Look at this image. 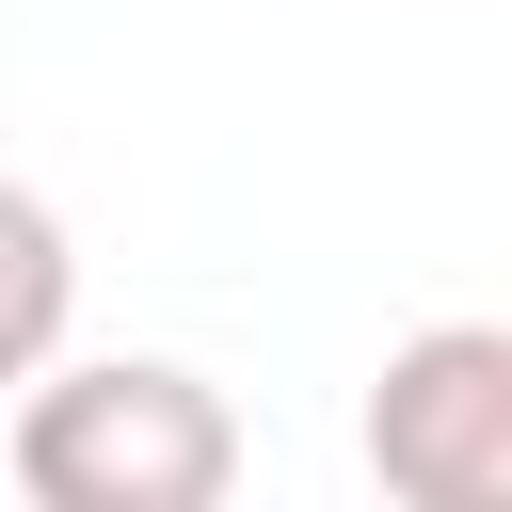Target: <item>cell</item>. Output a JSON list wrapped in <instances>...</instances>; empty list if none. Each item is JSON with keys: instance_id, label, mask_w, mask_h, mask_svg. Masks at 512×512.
<instances>
[{"instance_id": "cell-1", "label": "cell", "mask_w": 512, "mask_h": 512, "mask_svg": "<svg viewBox=\"0 0 512 512\" xmlns=\"http://www.w3.org/2000/svg\"><path fill=\"white\" fill-rule=\"evenodd\" d=\"M16 496L32 512H208L240 480V416L208 368L176 352H96V368H32L16 384V432H0Z\"/></svg>"}, {"instance_id": "cell-2", "label": "cell", "mask_w": 512, "mask_h": 512, "mask_svg": "<svg viewBox=\"0 0 512 512\" xmlns=\"http://www.w3.org/2000/svg\"><path fill=\"white\" fill-rule=\"evenodd\" d=\"M368 480L400 512H496L512 496V336L496 320H432L384 352L368 384Z\"/></svg>"}, {"instance_id": "cell-3", "label": "cell", "mask_w": 512, "mask_h": 512, "mask_svg": "<svg viewBox=\"0 0 512 512\" xmlns=\"http://www.w3.org/2000/svg\"><path fill=\"white\" fill-rule=\"evenodd\" d=\"M64 320H80V256H64V208L0 176V400H16V384L64 352Z\"/></svg>"}]
</instances>
